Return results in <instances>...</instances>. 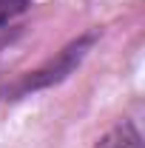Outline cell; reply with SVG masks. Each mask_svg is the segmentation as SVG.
I'll use <instances>...</instances> for the list:
<instances>
[{"label": "cell", "mask_w": 145, "mask_h": 148, "mask_svg": "<svg viewBox=\"0 0 145 148\" xmlns=\"http://www.w3.org/2000/svg\"><path fill=\"white\" fill-rule=\"evenodd\" d=\"M94 40H97V34H83V37H77V40L68 43V46H66L54 60H49V63H46V66H40L37 71H29L17 86L12 88V94H14V97H26V94L40 91V88H49V86L63 83V80H66V77H68L80 63H83V57L88 54V49L94 46Z\"/></svg>", "instance_id": "cell-1"}, {"label": "cell", "mask_w": 145, "mask_h": 148, "mask_svg": "<svg viewBox=\"0 0 145 148\" xmlns=\"http://www.w3.org/2000/svg\"><path fill=\"white\" fill-rule=\"evenodd\" d=\"M94 148H142V137L134 123H120L108 134H103L94 143Z\"/></svg>", "instance_id": "cell-2"}, {"label": "cell", "mask_w": 145, "mask_h": 148, "mask_svg": "<svg viewBox=\"0 0 145 148\" xmlns=\"http://www.w3.org/2000/svg\"><path fill=\"white\" fill-rule=\"evenodd\" d=\"M29 6H31V0H0V32L6 26H12L20 14H26Z\"/></svg>", "instance_id": "cell-3"}]
</instances>
